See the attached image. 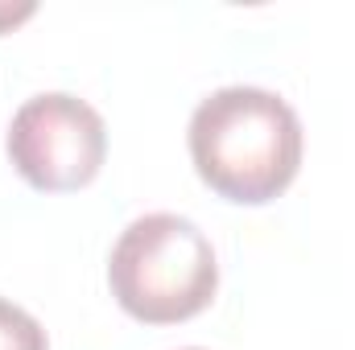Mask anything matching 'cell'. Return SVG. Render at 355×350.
<instances>
[{
  "label": "cell",
  "mask_w": 355,
  "mask_h": 350,
  "mask_svg": "<svg viewBox=\"0 0 355 350\" xmlns=\"http://www.w3.org/2000/svg\"><path fill=\"white\" fill-rule=\"evenodd\" d=\"M186 350H202V347H186Z\"/></svg>",
  "instance_id": "6"
},
{
  "label": "cell",
  "mask_w": 355,
  "mask_h": 350,
  "mask_svg": "<svg viewBox=\"0 0 355 350\" xmlns=\"http://www.w3.org/2000/svg\"><path fill=\"white\" fill-rule=\"evenodd\" d=\"M8 157L33 190L67 194L87 185L107 157L103 116L67 91L33 95L8 124Z\"/></svg>",
  "instance_id": "3"
},
{
  "label": "cell",
  "mask_w": 355,
  "mask_h": 350,
  "mask_svg": "<svg viewBox=\"0 0 355 350\" xmlns=\"http://www.w3.org/2000/svg\"><path fill=\"white\" fill-rule=\"evenodd\" d=\"M33 0H0V33L4 29H12V25H21L25 17H33Z\"/></svg>",
  "instance_id": "5"
},
{
  "label": "cell",
  "mask_w": 355,
  "mask_h": 350,
  "mask_svg": "<svg viewBox=\"0 0 355 350\" xmlns=\"http://www.w3.org/2000/svg\"><path fill=\"white\" fill-rule=\"evenodd\" d=\"M0 350H46V330L33 313L0 297Z\"/></svg>",
  "instance_id": "4"
},
{
  "label": "cell",
  "mask_w": 355,
  "mask_h": 350,
  "mask_svg": "<svg viewBox=\"0 0 355 350\" xmlns=\"http://www.w3.org/2000/svg\"><path fill=\"white\" fill-rule=\"evenodd\" d=\"M107 280L128 317L145 326H174L211 305L219 264L211 239L190 219L157 210L120 231Z\"/></svg>",
  "instance_id": "2"
},
{
  "label": "cell",
  "mask_w": 355,
  "mask_h": 350,
  "mask_svg": "<svg viewBox=\"0 0 355 350\" xmlns=\"http://www.w3.org/2000/svg\"><path fill=\"white\" fill-rule=\"evenodd\" d=\"M190 161L227 202H272L302 165V120L265 87H219L190 116Z\"/></svg>",
  "instance_id": "1"
}]
</instances>
